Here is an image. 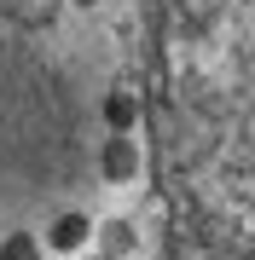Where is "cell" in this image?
I'll use <instances>...</instances> for the list:
<instances>
[{
    "label": "cell",
    "mask_w": 255,
    "mask_h": 260,
    "mask_svg": "<svg viewBox=\"0 0 255 260\" xmlns=\"http://www.w3.org/2000/svg\"><path fill=\"white\" fill-rule=\"evenodd\" d=\"M81 237H87V220H81V214H64V220L52 225V249H58V254H70Z\"/></svg>",
    "instance_id": "cell-2"
},
{
    "label": "cell",
    "mask_w": 255,
    "mask_h": 260,
    "mask_svg": "<svg viewBox=\"0 0 255 260\" xmlns=\"http://www.w3.org/2000/svg\"><path fill=\"white\" fill-rule=\"evenodd\" d=\"M0 260H35V243H29V237H12L6 249H0Z\"/></svg>",
    "instance_id": "cell-3"
},
{
    "label": "cell",
    "mask_w": 255,
    "mask_h": 260,
    "mask_svg": "<svg viewBox=\"0 0 255 260\" xmlns=\"http://www.w3.org/2000/svg\"><path fill=\"white\" fill-rule=\"evenodd\" d=\"M157 139L203 232L244 260L249 220V0H162Z\"/></svg>",
    "instance_id": "cell-1"
}]
</instances>
